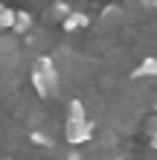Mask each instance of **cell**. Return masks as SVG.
Here are the masks:
<instances>
[{
  "label": "cell",
  "mask_w": 157,
  "mask_h": 160,
  "mask_svg": "<svg viewBox=\"0 0 157 160\" xmlns=\"http://www.w3.org/2000/svg\"><path fill=\"white\" fill-rule=\"evenodd\" d=\"M90 134H93V122L87 119L85 114V105L79 99L70 102L67 108V122H64V137H67L70 146H79V143H87Z\"/></svg>",
  "instance_id": "obj_1"
},
{
  "label": "cell",
  "mask_w": 157,
  "mask_h": 160,
  "mask_svg": "<svg viewBox=\"0 0 157 160\" xmlns=\"http://www.w3.org/2000/svg\"><path fill=\"white\" fill-rule=\"evenodd\" d=\"M32 88L38 96H55L58 93V67L50 55H38L32 61Z\"/></svg>",
  "instance_id": "obj_2"
},
{
  "label": "cell",
  "mask_w": 157,
  "mask_h": 160,
  "mask_svg": "<svg viewBox=\"0 0 157 160\" xmlns=\"http://www.w3.org/2000/svg\"><path fill=\"white\" fill-rule=\"evenodd\" d=\"M87 23H90V21H87L85 12H70V15L61 21V29H64V32H76V29H85Z\"/></svg>",
  "instance_id": "obj_3"
},
{
  "label": "cell",
  "mask_w": 157,
  "mask_h": 160,
  "mask_svg": "<svg viewBox=\"0 0 157 160\" xmlns=\"http://www.w3.org/2000/svg\"><path fill=\"white\" fill-rule=\"evenodd\" d=\"M12 29L17 35H26L32 29V15L29 12H15V21H12Z\"/></svg>",
  "instance_id": "obj_4"
},
{
  "label": "cell",
  "mask_w": 157,
  "mask_h": 160,
  "mask_svg": "<svg viewBox=\"0 0 157 160\" xmlns=\"http://www.w3.org/2000/svg\"><path fill=\"white\" fill-rule=\"evenodd\" d=\"M134 76H137V79H143V76H157V55H149V58L134 70Z\"/></svg>",
  "instance_id": "obj_5"
},
{
  "label": "cell",
  "mask_w": 157,
  "mask_h": 160,
  "mask_svg": "<svg viewBox=\"0 0 157 160\" xmlns=\"http://www.w3.org/2000/svg\"><path fill=\"white\" fill-rule=\"evenodd\" d=\"M12 21H15V9L0 3V29H12Z\"/></svg>",
  "instance_id": "obj_6"
},
{
  "label": "cell",
  "mask_w": 157,
  "mask_h": 160,
  "mask_svg": "<svg viewBox=\"0 0 157 160\" xmlns=\"http://www.w3.org/2000/svg\"><path fill=\"white\" fill-rule=\"evenodd\" d=\"M32 143H38V146H52V137L44 134V131H35V134H32Z\"/></svg>",
  "instance_id": "obj_7"
},
{
  "label": "cell",
  "mask_w": 157,
  "mask_h": 160,
  "mask_svg": "<svg viewBox=\"0 0 157 160\" xmlns=\"http://www.w3.org/2000/svg\"><path fill=\"white\" fill-rule=\"evenodd\" d=\"M52 15H58V18H67V15H70V9L64 6V3H55V9H52Z\"/></svg>",
  "instance_id": "obj_8"
},
{
  "label": "cell",
  "mask_w": 157,
  "mask_h": 160,
  "mask_svg": "<svg viewBox=\"0 0 157 160\" xmlns=\"http://www.w3.org/2000/svg\"><path fill=\"white\" fill-rule=\"evenodd\" d=\"M145 128H149V134H151V137H157V117H151V119H149V125H145Z\"/></svg>",
  "instance_id": "obj_9"
},
{
  "label": "cell",
  "mask_w": 157,
  "mask_h": 160,
  "mask_svg": "<svg viewBox=\"0 0 157 160\" xmlns=\"http://www.w3.org/2000/svg\"><path fill=\"white\" fill-rule=\"evenodd\" d=\"M145 6H151V9H157V0H143Z\"/></svg>",
  "instance_id": "obj_10"
},
{
  "label": "cell",
  "mask_w": 157,
  "mask_h": 160,
  "mask_svg": "<svg viewBox=\"0 0 157 160\" xmlns=\"http://www.w3.org/2000/svg\"><path fill=\"white\" fill-rule=\"evenodd\" d=\"M149 143H151V148H154V152H157V137H151V140H149Z\"/></svg>",
  "instance_id": "obj_11"
},
{
  "label": "cell",
  "mask_w": 157,
  "mask_h": 160,
  "mask_svg": "<svg viewBox=\"0 0 157 160\" xmlns=\"http://www.w3.org/2000/svg\"><path fill=\"white\" fill-rule=\"evenodd\" d=\"M110 160H125V157H110Z\"/></svg>",
  "instance_id": "obj_12"
},
{
  "label": "cell",
  "mask_w": 157,
  "mask_h": 160,
  "mask_svg": "<svg viewBox=\"0 0 157 160\" xmlns=\"http://www.w3.org/2000/svg\"><path fill=\"white\" fill-rule=\"evenodd\" d=\"M154 117H157V102H154Z\"/></svg>",
  "instance_id": "obj_13"
}]
</instances>
